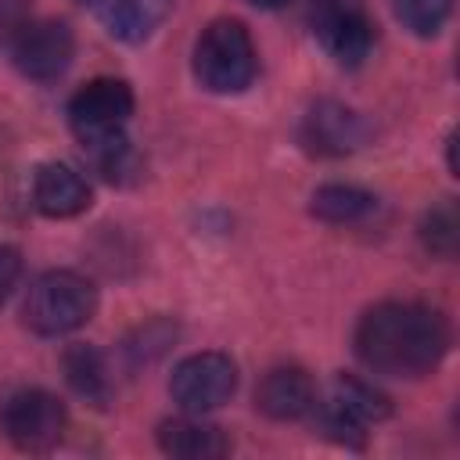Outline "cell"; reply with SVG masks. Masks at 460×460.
<instances>
[{
    "label": "cell",
    "mask_w": 460,
    "mask_h": 460,
    "mask_svg": "<svg viewBox=\"0 0 460 460\" xmlns=\"http://www.w3.org/2000/svg\"><path fill=\"white\" fill-rule=\"evenodd\" d=\"M316 413V428L341 442V446H363V428L377 424L392 413L388 395H381L374 385L352 377V374H338L323 395H316L313 402Z\"/></svg>",
    "instance_id": "cell-4"
},
{
    "label": "cell",
    "mask_w": 460,
    "mask_h": 460,
    "mask_svg": "<svg viewBox=\"0 0 460 460\" xmlns=\"http://www.w3.org/2000/svg\"><path fill=\"white\" fill-rule=\"evenodd\" d=\"M352 349L381 377H424L449 349V323L420 302H381L359 316Z\"/></svg>",
    "instance_id": "cell-1"
},
{
    "label": "cell",
    "mask_w": 460,
    "mask_h": 460,
    "mask_svg": "<svg viewBox=\"0 0 460 460\" xmlns=\"http://www.w3.org/2000/svg\"><path fill=\"white\" fill-rule=\"evenodd\" d=\"M18 273H22V252L11 244H0V302L11 295Z\"/></svg>",
    "instance_id": "cell-19"
},
{
    "label": "cell",
    "mask_w": 460,
    "mask_h": 460,
    "mask_svg": "<svg viewBox=\"0 0 460 460\" xmlns=\"http://www.w3.org/2000/svg\"><path fill=\"white\" fill-rule=\"evenodd\" d=\"M158 446L162 453L180 456V460H212V456L230 453L226 431L219 424L201 420V413H187V417L158 424Z\"/></svg>",
    "instance_id": "cell-13"
},
{
    "label": "cell",
    "mask_w": 460,
    "mask_h": 460,
    "mask_svg": "<svg viewBox=\"0 0 460 460\" xmlns=\"http://www.w3.org/2000/svg\"><path fill=\"white\" fill-rule=\"evenodd\" d=\"M237 388V367L223 352H194L176 363L169 377V395L183 413H208L230 402Z\"/></svg>",
    "instance_id": "cell-7"
},
{
    "label": "cell",
    "mask_w": 460,
    "mask_h": 460,
    "mask_svg": "<svg viewBox=\"0 0 460 460\" xmlns=\"http://www.w3.org/2000/svg\"><path fill=\"white\" fill-rule=\"evenodd\" d=\"M420 241L438 259H453L456 255V248H460V212H456V201L453 198H442V201H435L424 212V219H420Z\"/></svg>",
    "instance_id": "cell-17"
},
{
    "label": "cell",
    "mask_w": 460,
    "mask_h": 460,
    "mask_svg": "<svg viewBox=\"0 0 460 460\" xmlns=\"http://www.w3.org/2000/svg\"><path fill=\"white\" fill-rule=\"evenodd\" d=\"M97 313V288L75 270H50L29 284L22 320L32 334L61 338L79 331Z\"/></svg>",
    "instance_id": "cell-2"
},
{
    "label": "cell",
    "mask_w": 460,
    "mask_h": 460,
    "mask_svg": "<svg viewBox=\"0 0 460 460\" xmlns=\"http://www.w3.org/2000/svg\"><path fill=\"white\" fill-rule=\"evenodd\" d=\"M259 68L252 32L237 18H216L194 43V79L208 93H241Z\"/></svg>",
    "instance_id": "cell-3"
},
{
    "label": "cell",
    "mask_w": 460,
    "mask_h": 460,
    "mask_svg": "<svg viewBox=\"0 0 460 460\" xmlns=\"http://www.w3.org/2000/svg\"><path fill=\"white\" fill-rule=\"evenodd\" d=\"M298 140L309 155H320V158H345L352 151L363 147L367 140V122L345 108L341 101H316L305 119H302V129H298Z\"/></svg>",
    "instance_id": "cell-10"
},
{
    "label": "cell",
    "mask_w": 460,
    "mask_h": 460,
    "mask_svg": "<svg viewBox=\"0 0 460 460\" xmlns=\"http://www.w3.org/2000/svg\"><path fill=\"white\" fill-rule=\"evenodd\" d=\"M61 367H65V381L72 385L75 395H83L86 402L93 406H108L111 399V374H108V359L101 349L93 345H68L65 356H61Z\"/></svg>",
    "instance_id": "cell-15"
},
{
    "label": "cell",
    "mask_w": 460,
    "mask_h": 460,
    "mask_svg": "<svg viewBox=\"0 0 460 460\" xmlns=\"http://www.w3.org/2000/svg\"><path fill=\"white\" fill-rule=\"evenodd\" d=\"M313 32L320 47L345 68H356L374 50V22L352 0H316L313 7Z\"/></svg>",
    "instance_id": "cell-8"
},
{
    "label": "cell",
    "mask_w": 460,
    "mask_h": 460,
    "mask_svg": "<svg viewBox=\"0 0 460 460\" xmlns=\"http://www.w3.org/2000/svg\"><path fill=\"white\" fill-rule=\"evenodd\" d=\"M133 115V90L122 79H90L68 101V126L83 147L126 137V122Z\"/></svg>",
    "instance_id": "cell-5"
},
{
    "label": "cell",
    "mask_w": 460,
    "mask_h": 460,
    "mask_svg": "<svg viewBox=\"0 0 460 460\" xmlns=\"http://www.w3.org/2000/svg\"><path fill=\"white\" fill-rule=\"evenodd\" d=\"M72 54H75L72 29L58 18H40V22L22 25L11 43L14 68L36 83H50V79L65 75V68L72 65Z\"/></svg>",
    "instance_id": "cell-9"
},
{
    "label": "cell",
    "mask_w": 460,
    "mask_h": 460,
    "mask_svg": "<svg viewBox=\"0 0 460 460\" xmlns=\"http://www.w3.org/2000/svg\"><path fill=\"white\" fill-rule=\"evenodd\" d=\"M377 208V198L352 183H327L313 194L309 212L323 223H359Z\"/></svg>",
    "instance_id": "cell-16"
},
{
    "label": "cell",
    "mask_w": 460,
    "mask_h": 460,
    "mask_svg": "<svg viewBox=\"0 0 460 460\" xmlns=\"http://www.w3.org/2000/svg\"><path fill=\"white\" fill-rule=\"evenodd\" d=\"M65 402L43 388H22L0 406V431L22 453H47L65 435Z\"/></svg>",
    "instance_id": "cell-6"
},
{
    "label": "cell",
    "mask_w": 460,
    "mask_h": 460,
    "mask_svg": "<svg viewBox=\"0 0 460 460\" xmlns=\"http://www.w3.org/2000/svg\"><path fill=\"white\" fill-rule=\"evenodd\" d=\"M32 205L50 219H72L90 208V183L65 162H47L32 176Z\"/></svg>",
    "instance_id": "cell-11"
},
{
    "label": "cell",
    "mask_w": 460,
    "mask_h": 460,
    "mask_svg": "<svg viewBox=\"0 0 460 460\" xmlns=\"http://www.w3.org/2000/svg\"><path fill=\"white\" fill-rule=\"evenodd\" d=\"M244 4L262 7V11H277V7H284V4H291V0H244Z\"/></svg>",
    "instance_id": "cell-20"
},
{
    "label": "cell",
    "mask_w": 460,
    "mask_h": 460,
    "mask_svg": "<svg viewBox=\"0 0 460 460\" xmlns=\"http://www.w3.org/2000/svg\"><path fill=\"white\" fill-rule=\"evenodd\" d=\"M392 4V14L402 29H410L413 36H435L442 32L449 11H453V0H388Z\"/></svg>",
    "instance_id": "cell-18"
},
{
    "label": "cell",
    "mask_w": 460,
    "mask_h": 460,
    "mask_svg": "<svg viewBox=\"0 0 460 460\" xmlns=\"http://www.w3.org/2000/svg\"><path fill=\"white\" fill-rule=\"evenodd\" d=\"M169 7H172V0H90L93 18L115 40H126V43L147 40L162 25Z\"/></svg>",
    "instance_id": "cell-14"
},
{
    "label": "cell",
    "mask_w": 460,
    "mask_h": 460,
    "mask_svg": "<svg viewBox=\"0 0 460 460\" xmlns=\"http://www.w3.org/2000/svg\"><path fill=\"white\" fill-rule=\"evenodd\" d=\"M313 402H316L313 377L298 367H277L255 388V410L266 413L270 420H298L313 413Z\"/></svg>",
    "instance_id": "cell-12"
}]
</instances>
